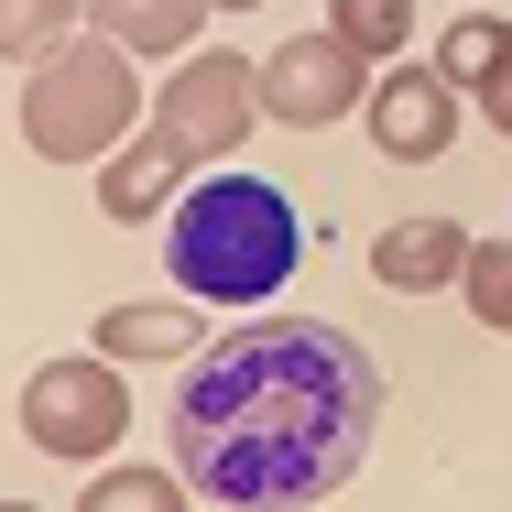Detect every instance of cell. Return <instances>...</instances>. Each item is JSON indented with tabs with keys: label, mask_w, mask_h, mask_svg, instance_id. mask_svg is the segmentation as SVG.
<instances>
[{
	"label": "cell",
	"mask_w": 512,
	"mask_h": 512,
	"mask_svg": "<svg viewBox=\"0 0 512 512\" xmlns=\"http://www.w3.org/2000/svg\"><path fill=\"white\" fill-rule=\"evenodd\" d=\"M197 502V480L164 458V469H99L88 491H77V512H186Z\"/></svg>",
	"instance_id": "obj_11"
},
{
	"label": "cell",
	"mask_w": 512,
	"mask_h": 512,
	"mask_svg": "<svg viewBox=\"0 0 512 512\" xmlns=\"http://www.w3.org/2000/svg\"><path fill=\"white\" fill-rule=\"evenodd\" d=\"M502 55H512V22H502V11H458V22H447V44H436V66H447L458 88H480Z\"/></svg>",
	"instance_id": "obj_13"
},
{
	"label": "cell",
	"mask_w": 512,
	"mask_h": 512,
	"mask_svg": "<svg viewBox=\"0 0 512 512\" xmlns=\"http://www.w3.org/2000/svg\"><path fill=\"white\" fill-rule=\"evenodd\" d=\"M382 436V360L327 316H251L186 360L164 447L218 512H306L360 480Z\"/></svg>",
	"instance_id": "obj_1"
},
{
	"label": "cell",
	"mask_w": 512,
	"mask_h": 512,
	"mask_svg": "<svg viewBox=\"0 0 512 512\" xmlns=\"http://www.w3.org/2000/svg\"><path fill=\"white\" fill-rule=\"evenodd\" d=\"M11 512H33V502H11Z\"/></svg>",
	"instance_id": "obj_18"
},
{
	"label": "cell",
	"mask_w": 512,
	"mask_h": 512,
	"mask_svg": "<svg viewBox=\"0 0 512 512\" xmlns=\"http://www.w3.org/2000/svg\"><path fill=\"white\" fill-rule=\"evenodd\" d=\"M458 295H469V316H480V327H502V338H512V240H480V251H469Z\"/></svg>",
	"instance_id": "obj_15"
},
{
	"label": "cell",
	"mask_w": 512,
	"mask_h": 512,
	"mask_svg": "<svg viewBox=\"0 0 512 512\" xmlns=\"http://www.w3.org/2000/svg\"><path fill=\"white\" fill-rule=\"evenodd\" d=\"M327 11H338V33H349L371 66H393V55H404V33H414V0H327Z\"/></svg>",
	"instance_id": "obj_14"
},
{
	"label": "cell",
	"mask_w": 512,
	"mask_h": 512,
	"mask_svg": "<svg viewBox=\"0 0 512 512\" xmlns=\"http://www.w3.org/2000/svg\"><path fill=\"white\" fill-rule=\"evenodd\" d=\"M469 229L458 218H393L382 240H371V284H393V295H436V284H458L469 273Z\"/></svg>",
	"instance_id": "obj_8"
},
{
	"label": "cell",
	"mask_w": 512,
	"mask_h": 512,
	"mask_svg": "<svg viewBox=\"0 0 512 512\" xmlns=\"http://www.w3.org/2000/svg\"><path fill=\"white\" fill-rule=\"evenodd\" d=\"M295 262H306V218H295V197H284L273 175L218 164V175H197V186L175 197V218H164V273H175V295H197V306H273Z\"/></svg>",
	"instance_id": "obj_3"
},
{
	"label": "cell",
	"mask_w": 512,
	"mask_h": 512,
	"mask_svg": "<svg viewBox=\"0 0 512 512\" xmlns=\"http://www.w3.org/2000/svg\"><path fill=\"white\" fill-rule=\"evenodd\" d=\"M469 99H480V120H491V131L512 142V55L491 66V77H480V88H469Z\"/></svg>",
	"instance_id": "obj_16"
},
{
	"label": "cell",
	"mask_w": 512,
	"mask_h": 512,
	"mask_svg": "<svg viewBox=\"0 0 512 512\" xmlns=\"http://www.w3.org/2000/svg\"><path fill=\"white\" fill-rule=\"evenodd\" d=\"M251 120H262V66H251V55H229V44H218V55H186V66L153 88L142 131L99 164V218H109V229H142L175 186L218 175V164L240 153V131H251Z\"/></svg>",
	"instance_id": "obj_2"
},
{
	"label": "cell",
	"mask_w": 512,
	"mask_h": 512,
	"mask_svg": "<svg viewBox=\"0 0 512 512\" xmlns=\"http://www.w3.org/2000/svg\"><path fill=\"white\" fill-rule=\"evenodd\" d=\"M88 349H109V360H197V349H207V306H197V295H164V306H109Z\"/></svg>",
	"instance_id": "obj_9"
},
{
	"label": "cell",
	"mask_w": 512,
	"mask_h": 512,
	"mask_svg": "<svg viewBox=\"0 0 512 512\" xmlns=\"http://www.w3.org/2000/svg\"><path fill=\"white\" fill-rule=\"evenodd\" d=\"M22 436H33L44 458H109V447L131 436V382H120V360H109V349L44 360V371L22 382Z\"/></svg>",
	"instance_id": "obj_5"
},
{
	"label": "cell",
	"mask_w": 512,
	"mask_h": 512,
	"mask_svg": "<svg viewBox=\"0 0 512 512\" xmlns=\"http://www.w3.org/2000/svg\"><path fill=\"white\" fill-rule=\"evenodd\" d=\"M88 22L109 44H131V55H197L207 0H88Z\"/></svg>",
	"instance_id": "obj_10"
},
{
	"label": "cell",
	"mask_w": 512,
	"mask_h": 512,
	"mask_svg": "<svg viewBox=\"0 0 512 512\" xmlns=\"http://www.w3.org/2000/svg\"><path fill=\"white\" fill-rule=\"evenodd\" d=\"M371 55L327 22V33H295V44H273L262 55V120H284V131H327V120H349V109H371Z\"/></svg>",
	"instance_id": "obj_6"
},
{
	"label": "cell",
	"mask_w": 512,
	"mask_h": 512,
	"mask_svg": "<svg viewBox=\"0 0 512 512\" xmlns=\"http://www.w3.org/2000/svg\"><path fill=\"white\" fill-rule=\"evenodd\" d=\"M77 22H88V0H0V55H11V77H22V66H44Z\"/></svg>",
	"instance_id": "obj_12"
},
{
	"label": "cell",
	"mask_w": 512,
	"mask_h": 512,
	"mask_svg": "<svg viewBox=\"0 0 512 512\" xmlns=\"http://www.w3.org/2000/svg\"><path fill=\"white\" fill-rule=\"evenodd\" d=\"M142 55L131 44H109L99 22L88 33H66L44 66H22V88H11V131L44 153V164H99L131 142V109H153V88L131 77Z\"/></svg>",
	"instance_id": "obj_4"
},
{
	"label": "cell",
	"mask_w": 512,
	"mask_h": 512,
	"mask_svg": "<svg viewBox=\"0 0 512 512\" xmlns=\"http://www.w3.org/2000/svg\"><path fill=\"white\" fill-rule=\"evenodd\" d=\"M207 11H262V0H207Z\"/></svg>",
	"instance_id": "obj_17"
},
{
	"label": "cell",
	"mask_w": 512,
	"mask_h": 512,
	"mask_svg": "<svg viewBox=\"0 0 512 512\" xmlns=\"http://www.w3.org/2000/svg\"><path fill=\"white\" fill-rule=\"evenodd\" d=\"M458 109H469V88H458L447 66H414V55H393V66L371 77L360 131L382 142V164H436V153L458 142Z\"/></svg>",
	"instance_id": "obj_7"
}]
</instances>
